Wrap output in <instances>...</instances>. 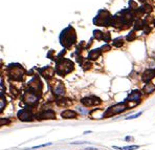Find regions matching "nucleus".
<instances>
[{"mask_svg": "<svg viewBox=\"0 0 155 150\" xmlns=\"http://www.w3.org/2000/svg\"><path fill=\"white\" fill-rule=\"evenodd\" d=\"M60 40H61V44L64 47H70L71 45L75 44V40H77V35H75V30L71 26L65 28L61 33Z\"/></svg>", "mask_w": 155, "mask_h": 150, "instance_id": "nucleus-1", "label": "nucleus"}, {"mask_svg": "<svg viewBox=\"0 0 155 150\" xmlns=\"http://www.w3.org/2000/svg\"><path fill=\"white\" fill-rule=\"evenodd\" d=\"M111 20H112V17H111L110 13L108 11L102 9L93 19V23L99 26H108L111 24Z\"/></svg>", "mask_w": 155, "mask_h": 150, "instance_id": "nucleus-2", "label": "nucleus"}, {"mask_svg": "<svg viewBox=\"0 0 155 150\" xmlns=\"http://www.w3.org/2000/svg\"><path fill=\"white\" fill-rule=\"evenodd\" d=\"M73 66L75 65L70 60L62 59L59 61V63L57 64V73L60 76H65L73 71Z\"/></svg>", "mask_w": 155, "mask_h": 150, "instance_id": "nucleus-3", "label": "nucleus"}, {"mask_svg": "<svg viewBox=\"0 0 155 150\" xmlns=\"http://www.w3.org/2000/svg\"><path fill=\"white\" fill-rule=\"evenodd\" d=\"M127 108H128V106H127V104H126V102L115 104V105L109 107L108 109L104 112L103 117L104 118H109V117H112V115H118V113H121V112H123V111L126 110Z\"/></svg>", "mask_w": 155, "mask_h": 150, "instance_id": "nucleus-4", "label": "nucleus"}, {"mask_svg": "<svg viewBox=\"0 0 155 150\" xmlns=\"http://www.w3.org/2000/svg\"><path fill=\"white\" fill-rule=\"evenodd\" d=\"M23 73H24L23 68L21 66L17 65V64H14V65H12L9 67V76L14 80L20 81L22 79V77H23Z\"/></svg>", "mask_w": 155, "mask_h": 150, "instance_id": "nucleus-5", "label": "nucleus"}, {"mask_svg": "<svg viewBox=\"0 0 155 150\" xmlns=\"http://www.w3.org/2000/svg\"><path fill=\"white\" fill-rule=\"evenodd\" d=\"M82 104L87 107L89 106H95V105H99V104L102 103L101 99L96 98V97H86V98L82 99Z\"/></svg>", "mask_w": 155, "mask_h": 150, "instance_id": "nucleus-6", "label": "nucleus"}, {"mask_svg": "<svg viewBox=\"0 0 155 150\" xmlns=\"http://www.w3.org/2000/svg\"><path fill=\"white\" fill-rule=\"evenodd\" d=\"M18 118L23 122H29V121H33L34 117L32 115V112L27 109H23V110H20L18 113Z\"/></svg>", "mask_w": 155, "mask_h": 150, "instance_id": "nucleus-7", "label": "nucleus"}, {"mask_svg": "<svg viewBox=\"0 0 155 150\" xmlns=\"http://www.w3.org/2000/svg\"><path fill=\"white\" fill-rule=\"evenodd\" d=\"M153 78H155V69H152V68H149V69L145 71L143 76H141V80L145 83H149Z\"/></svg>", "mask_w": 155, "mask_h": 150, "instance_id": "nucleus-8", "label": "nucleus"}, {"mask_svg": "<svg viewBox=\"0 0 155 150\" xmlns=\"http://www.w3.org/2000/svg\"><path fill=\"white\" fill-rule=\"evenodd\" d=\"M38 120H48V119H56V115H55L54 111L50 110H46L44 112H41L37 115Z\"/></svg>", "mask_w": 155, "mask_h": 150, "instance_id": "nucleus-9", "label": "nucleus"}, {"mask_svg": "<svg viewBox=\"0 0 155 150\" xmlns=\"http://www.w3.org/2000/svg\"><path fill=\"white\" fill-rule=\"evenodd\" d=\"M141 98V92H139V90H133V92L129 94L127 101H130V102L131 101H139Z\"/></svg>", "mask_w": 155, "mask_h": 150, "instance_id": "nucleus-10", "label": "nucleus"}, {"mask_svg": "<svg viewBox=\"0 0 155 150\" xmlns=\"http://www.w3.org/2000/svg\"><path fill=\"white\" fill-rule=\"evenodd\" d=\"M143 92L145 94H151L152 92H155V85L153 83H146V85L144 86L143 88Z\"/></svg>", "mask_w": 155, "mask_h": 150, "instance_id": "nucleus-11", "label": "nucleus"}, {"mask_svg": "<svg viewBox=\"0 0 155 150\" xmlns=\"http://www.w3.org/2000/svg\"><path fill=\"white\" fill-rule=\"evenodd\" d=\"M37 100H38V97H36V94H33V92H29V94H27L25 97V102L27 104H35L36 102H37Z\"/></svg>", "mask_w": 155, "mask_h": 150, "instance_id": "nucleus-12", "label": "nucleus"}, {"mask_svg": "<svg viewBox=\"0 0 155 150\" xmlns=\"http://www.w3.org/2000/svg\"><path fill=\"white\" fill-rule=\"evenodd\" d=\"M61 115L64 119H75L77 118V112L73 110H65L61 113Z\"/></svg>", "mask_w": 155, "mask_h": 150, "instance_id": "nucleus-13", "label": "nucleus"}, {"mask_svg": "<svg viewBox=\"0 0 155 150\" xmlns=\"http://www.w3.org/2000/svg\"><path fill=\"white\" fill-rule=\"evenodd\" d=\"M100 56H101V49H93V50H90L89 55H88V59L89 60H96Z\"/></svg>", "mask_w": 155, "mask_h": 150, "instance_id": "nucleus-14", "label": "nucleus"}, {"mask_svg": "<svg viewBox=\"0 0 155 150\" xmlns=\"http://www.w3.org/2000/svg\"><path fill=\"white\" fill-rule=\"evenodd\" d=\"M54 92L56 94H59V96H63L64 92H65V88H64V85L62 83H57L56 87L54 88Z\"/></svg>", "mask_w": 155, "mask_h": 150, "instance_id": "nucleus-15", "label": "nucleus"}, {"mask_svg": "<svg viewBox=\"0 0 155 150\" xmlns=\"http://www.w3.org/2000/svg\"><path fill=\"white\" fill-rule=\"evenodd\" d=\"M144 24H145V22L143 20L137 19L136 21L134 22V31H141L144 28Z\"/></svg>", "mask_w": 155, "mask_h": 150, "instance_id": "nucleus-16", "label": "nucleus"}, {"mask_svg": "<svg viewBox=\"0 0 155 150\" xmlns=\"http://www.w3.org/2000/svg\"><path fill=\"white\" fill-rule=\"evenodd\" d=\"M141 9L144 13H147V14H150V13H152V11H153L152 5H150L149 3H145Z\"/></svg>", "mask_w": 155, "mask_h": 150, "instance_id": "nucleus-17", "label": "nucleus"}, {"mask_svg": "<svg viewBox=\"0 0 155 150\" xmlns=\"http://www.w3.org/2000/svg\"><path fill=\"white\" fill-rule=\"evenodd\" d=\"M112 44H113V46H115V47H121V46H123V45H124V39H123L122 37L116 38V39L113 40Z\"/></svg>", "mask_w": 155, "mask_h": 150, "instance_id": "nucleus-18", "label": "nucleus"}, {"mask_svg": "<svg viewBox=\"0 0 155 150\" xmlns=\"http://www.w3.org/2000/svg\"><path fill=\"white\" fill-rule=\"evenodd\" d=\"M6 105V102H5V98L2 96V94H0V112H2L3 108L5 107Z\"/></svg>", "mask_w": 155, "mask_h": 150, "instance_id": "nucleus-19", "label": "nucleus"}, {"mask_svg": "<svg viewBox=\"0 0 155 150\" xmlns=\"http://www.w3.org/2000/svg\"><path fill=\"white\" fill-rule=\"evenodd\" d=\"M115 149H122V150H135V149H138L139 146L137 145H133V146H126V147H114Z\"/></svg>", "mask_w": 155, "mask_h": 150, "instance_id": "nucleus-20", "label": "nucleus"}, {"mask_svg": "<svg viewBox=\"0 0 155 150\" xmlns=\"http://www.w3.org/2000/svg\"><path fill=\"white\" fill-rule=\"evenodd\" d=\"M103 35H104V33H102L101 31H98V30L93 32V37L95 38V39H98V40L103 39Z\"/></svg>", "mask_w": 155, "mask_h": 150, "instance_id": "nucleus-21", "label": "nucleus"}, {"mask_svg": "<svg viewBox=\"0 0 155 150\" xmlns=\"http://www.w3.org/2000/svg\"><path fill=\"white\" fill-rule=\"evenodd\" d=\"M135 38H136V34H135V31H132V32H130V33L128 34V36L126 37V39H127L128 41H133Z\"/></svg>", "mask_w": 155, "mask_h": 150, "instance_id": "nucleus-22", "label": "nucleus"}, {"mask_svg": "<svg viewBox=\"0 0 155 150\" xmlns=\"http://www.w3.org/2000/svg\"><path fill=\"white\" fill-rule=\"evenodd\" d=\"M42 74H43V76H44V77H50V76L52 77V71L50 69V67H46L45 69H43V71H42Z\"/></svg>", "mask_w": 155, "mask_h": 150, "instance_id": "nucleus-23", "label": "nucleus"}, {"mask_svg": "<svg viewBox=\"0 0 155 150\" xmlns=\"http://www.w3.org/2000/svg\"><path fill=\"white\" fill-rule=\"evenodd\" d=\"M129 5H130V9H133V11H135L136 9H138L137 7V4H136V2H134V1H132V0H130L129 1Z\"/></svg>", "mask_w": 155, "mask_h": 150, "instance_id": "nucleus-24", "label": "nucleus"}, {"mask_svg": "<svg viewBox=\"0 0 155 150\" xmlns=\"http://www.w3.org/2000/svg\"><path fill=\"white\" fill-rule=\"evenodd\" d=\"M143 30H144V32H145V34H149L151 32V30H152V28L150 27V25H149L148 23H147V24L145 23V24H144V28H143Z\"/></svg>", "mask_w": 155, "mask_h": 150, "instance_id": "nucleus-25", "label": "nucleus"}, {"mask_svg": "<svg viewBox=\"0 0 155 150\" xmlns=\"http://www.w3.org/2000/svg\"><path fill=\"white\" fill-rule=\"evenodd\" d=\"M9 119H3V118H0V127L4 126V125L9 124Z\"/></svg>", "mask_w": 155, "mask_h": 150, "instance_id": "nucleus-26", "label": "nucleus"}, {"mask_svg": "<svg viewBox=\"0 0 155 150\" xmlns=\"http://www.w3.org/2000/svg\"><path fill=\"white\" fill-rule=\"evenodd\" d=\"M100 49H101V52H108V50H110V45L106 43V44L103 45Z\"/></svg>", "mask_w": 155, "mask_h": 150, "instance_id": "nucleus-27", "label": "nucleus"}, {"mask_svg": "<svg viewBox=\"0 0 155 150\" xmlns=\"http://www.w3.org/2000/svg\"><path fill=\"white\" fill-rule=\"evenodd\" d=\"M90 67H91V63H90L89 61H85L84 64H83V68L86 71V69H89Z\"/></svg>", "mask_w": 155, "mask_h": 150, "instance_id": "nucleus-28", "label": "nucleus"}, {"mask_svg": "<svg viewBox=\"0 0 155 150\" xmlns=\"http://www.w3.org/2000/svg\"><path fill=\"white\" fill-rule=\"evenodd\" d=\"M103 40L105 41V42H108L109 40H110V34L109 33H105L103 35Z\"/></svg>", "mask_w": 155, "mask_h": 150, "instance_id": "nucleus-29", "label": "nucleus"}, {"mask_svg": "<svg viewBox=\"0 0 155 150\" xmlns=\"http://www.w3.org/2000/svg\"><path fill=\"white\" fill-rule=\"evenodd\" d=\"M139 115H141V112H137V113H135V115H130V117L126 118V119H127V120H132V119H135V118H138Z\"/></svg>", "mask_w": 155, "mask_h": 150, "instance_id": "nucleus-30", "label": "nucleus"}, {"mask_svg": "<svg viewBox=\"0 0 155 150\" xmlns=\"http://www.w3.org/2000/svg\"><path fill=\"white\" fill-rule=\"evenodd\" d=\"M126 140H127V141H131L132 138H131V136H127V138H126Z\"/></svg>", "mask_w": 155, "mask_h": 150, "instance_id": "nucleus-31", "label": "nucleus"}, {"mask_svg": "<svg viewBox=\"0 0 155 150\" xmlns=\"http://www.w3.org/2000/svg\"><path fill=\"white\" fill-rule=\"evenodd\" d=\"M139 1H141V2H143V1H145V0H139Z\"/></svg>", "mask_w": 155, "mask_h": 150, "instance_id": "nucleus-32", "label": "nucleus"}, {"mask_svg": "<svg viewBox=\"0 0 155 150\" xmlns=\"http://www.w3.org/2000/svg\"><path fill=\"white\" fill-rule=\"evenodd\" d=\"M153 23H154V26H155V20H154V22H153Z\"/></svg>", "mask_w": 155, "mask_h": 150, "instance_id": "nucleus-33", "label": "nucleus"}]
</instances>
